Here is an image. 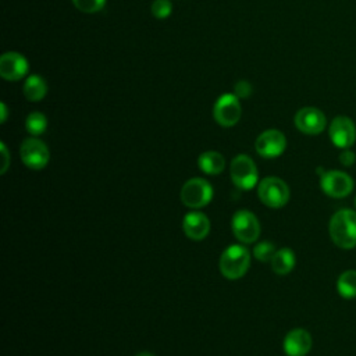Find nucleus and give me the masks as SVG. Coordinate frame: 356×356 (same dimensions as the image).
I'll use <instances>...</instances> for the list:
<instances>
[{
	"label": "nucleus",
	"instance_id": "8",
	"mask_svg": "<svg viewBox=\"0 0 356 356\" xmlns=\"http://www.w3.org/2000/svg\"><path fill=\"white\" fill-rule=\"evenodd\" d=\"M19 156L22 163L31 170H42L47 165L50 153L44 142L36 138H28L21 143Z\"/></svg>",
	"mask_w": 356,
	"mask_h": 356
},
{
	"label": "nucleus",
	"instance_id": "4",
	"mask_svg": "<svg viewBox=\"0 0 356 356\" xmlns=\"http://www.w3.org/2000/svg\"><path fill=\"white\" fill-rule=\"evenodd\" d=\"M213 199V188L203 178H191L181 188V200L189 209H202Z\"/></svg>",
	"mask_w": 356,
	"mask_h": 356
},
{
	"label": "nucleus",
	"instance_id": "11",
	"mask_svg": "<svg viewBox=\"0 0 356 356\" xmlns=\"http://www.w3.org/2000/svg\"><path fill=\"white\" fill-rule=\"evenodd\" d=\"M328 134L332 143L341 149H349L356 140V128L345 115H338L331 121Z\"/></svg>",
	"mask_w": 356,
	"mask_h": 356
},
{
	"label": "nucleus",
	"instance_id": "27",
	"mask_svg": "<svg viewBox=\"0 0 356 356\" xmlns=\"http://www.w3.org/2000/svg\"><path fill=\"white\" fill-rule=\"evenodd\" d=\"M0 110H1V122H4L6 118H7V107H6L4 103L0 104Z\"/></svg>",
	"mask_w": 356,
	"mask_h": 356
},
{
	"label": "nucleus",
	"instance_id": "15",
	"mask_svg": "<svg viewBox=\"0 0 356 356\" xmlns=\"http://www.w3.org/2000/svg\"><path fill=\"white\" fill-rule=\"evenodd\" d=\"M310 349L312 335L303 328H295L284 338V352L288 356H305Z\"/></svg>",
	"mask_w": 356,
	"mask_h": 356
},
{
	"label": "nucleus",
	"instance_id": "23",
	"mask_svg": "<svg viewBox=\"0 0 356 356\" xmlns=\"http://www.w3.org/2000/svg\"><path fill=\"white\" fill-rule=\"evenodd\" d=\"M172 11V4L170 0H154L152 3V14L156 18H167Z\"/></svg>",
	"mask_w": 356,
	"mask_h": 356
},
{
	"label": "nucleus",
	"instance_id": "5",
	"mask_svg": "<svg viewBox=\"0 0 356 356\" xmlns=\"http://www.w3.org/2000/svg\"><path fill=\"white\" fill-rule=\"evenodd\" d=\"M229 175L235 186L243 191L253 189L259 179L257 167L254 161L246 154H238L235 159H232L229 165Z\"/></svg>",
	"mask_w": 356,
	"mask_h": 356
},
{
	"label": "nucleus",
	"instance_id": "28",
	"mask_svg": "<svg viewBox=\"0 0 356 356\" xmlns=\"http://www.w3.org/2000/svg\"><path fill=\"white\" fill-rule=\"evenodd\" d=\"M135 356H153L150 352H139V353H136Z\"/></svg>",
	"mask_w": 356,
	"mask_h": 356
},
{
	"label": "nucleus",
	"instance_id": "25",
	"mask_svg": "<svg viewBox=\"0 0 356 356\" xmlns=\"http://www.w3.org/2000/svg\"><path fill=\"white\" fill-rule=\"evenodd\" d=\"M355 160H356V154H355L352 150H349V149H345V150L339 154V161H341L343 165H346V167L352 165V164L355 163Z\"/></svg>",
	"mask_w": 356,
	"mask_h": 356
},
{
	"label": "nucleus",
	"instance_id": "29",
	"mask_svg": "<svg viewBox=\"0 0 356 356\" xmlns=\"http://www.w3.org/2000/svg\"><path fill=\"white\" fill-rule=\"evenodd\" d=\"M355 204H356V199H355Z\"/></svg>",
	"mask_w": 356,
	"mask_h": 356
},
{
	"label": "nucleus",
	"instance_id": "18",
	"mask_svg": "<svg viewBox=\"0 0 356 356\" xmlns=\"http://www.w3.org/2000/svg\"><path fill=\"white\" fill-rule=\"evenodd\" d=\"M22 92H24V96L29 102H39L47 93V83H46V81L40 75L33 74V75H29L25 79Z\"/></svg>",
	"mask_w": 356,
	"mask_h": 356
},
{
	"label": "nucleus",
	"instance_id": "7",
	"mask_svg": "<svg viewBox=\"0 0 356 356\" xmlns=\"http://www.w3.org/2000/svg\"><path fill=\"white\" fill-rule=\"evenodd\" d=\"M242 114L239 97L232 93L221 95L213 108V115L221 127H234Z\"/></svg>",
	"mask_w": 356,
	"mask_h": 356
},
{
	"label": "nucleus",
	"instance_id": "13",
	"mask_svg": "<svg viewBox=\"0 0 356 356\" xmlns=\"http://www.w3.org/2000/svg\"><path fill=\"white\" fill-rule=\"evenodd\" d=\"M28 72L26 58L15 51H7L0 57V75L6 81H18Z\"/></svg>",
	"mask_w": 356,
	"mask_h": 356
},
{
	"label": "nucleus",
	"instance_id": "20",
	"mask_svg": "<svg viewBox=\"0 0 356 356\" xmlns=\"http://www.w3.org/2000/svg\"><path fill=\"white\" fill-rule=\"evenodd\" d=\"M25 128L33 136L42 135L46 131V128H47V118H46V115L39 113V111L31 113L26 117V120H25Z\"/></svg>",
	"mask_w": 356,
	"mask_h": 356
},
{
	"label": "nucleus",
	"instance_id": "9",
	"mask_svg": "<svg viewBox=\"0 0 356 356\" xmlns=\"http://www.w3.org/2000/svg\"><path fill=\"white\" fill-rule=\"evenodd\" d=\"M320 186L331 197H345L353 189V179L343 171L330 170L321 175Z\"/></svg>",
	"mask_w": 356,
	"mask_h": 356
},
{
	"label": "nucleus",
	"instance_id": "16",
	"mask_svg": "<svg viewBox=\"0 0 356 356\" xmlns=\"http://www.w3.org/2000/svg\"><path fill=\"white\" fill-rule=\"evenodd\" d=\"M197 165L204 174L217 175L224 170L225 160L221 153L214 152V150H207L199 156Z\"/></svg>",
	"mask_w": 356,
	"mask_h": 356
},
{
	"label": "nucleus",
	"instance_id": "24",
	"mask_svg": "<svg viewBox=\"0 0 356 356\" xmlns=\"http://www.w3.org/2000/svg\"><path fill=\"white\" fill-rule=\"evenodd\" d=\"M252 93V86L248 81H239L235 85V95L238 97H248Z\"/></svg>",
	"mask_w": 356,
	"mask_h": 356
},
{
	"label": "nucleus",
	"instance_id": "19",
	"mask_svg": "<svg viewBox=\"0 0 356 356\" xmlns=\"http://www.w3.org/2000/svg\"><path fill=\"white\" fill-rule=\"evenodd\" d=\"M337 291L345 299L356 296V270H346L338 277Z\"/></svg>",
	"mask_w": 356,
	"mask_h": 356
},
{
	"label": "nucleus",
	"instance_id": "10",
	"mask_svg": "<svg viewBox=\"0 0 356 356\" xmlns=\"http://www.w3.org/2000/svg\"><path fill=\"white\" fill-rule=\"evenodd\" d=\"M254 147L261 157L274 159L284 153L286 147V138L278 129H267L257 136Z\"/></svg>",
	"mask_w": 356,
	"mask_h": 356
},
{
	"label": "nucleus",
	"instance_id": "2",
	"mask_svg": "<svg viewBox=\"0 0 356 356\" xmlns=\"http://www.w3.org/2000/svg\"><path fill=\"white\" fill-rule=\"evenodd\" d=\"M250 266V253L242 245L228 246L220 256V273L228 280L243 277Z\"/></svg>",
	"mask_w": 356,
	"mask_h": 356
},
{
	"label": "nucleus",
	"instance_id": "1",
	"mask_svg": "<svg viewBox=\"0 0 356 356\" xmlns=\"http://www.w3.org/2000/svg\"><path fill=\"white\" fill-rule=\"evenodd\" d=\"M328 231L332 242L342 249L356 246V211L350 209L338 210L330 220Z\"/></svg>",
	"mask_w": 356,
	"mask_h": 356
},
{
	"label": "nucleus",
	"instance_id": "17",
	"mask_svg": "<svg viewBox=\"0 0 356 356\" xmlns=\"http://www.w3.org/2000/svg\"><path fill=\"white\" fill-rule=\"evenodd\" d=\"M295 253L289 248H281L275 252V254L271 259V268L278 275H286L289 274L295 267Z\"/></svg>",
	"mask_w": 356,
	"mask_h": 356
},
{
	"label": "nucleus",
	"instance_id": "14",
	"mask_svg": "<svg viewBox=\"0 0 356 356\" xmlns=\"http://www.w3.org/2000/svg\"><path fill=\"white\" fill-rule=\"evenodd\" d=\"M182 229L189 239L202 241L210 232V220L204 213L191 211L184 217Z\"/></svg>",
	"mask_w": 356,
	"mask_h": 356
},
{
	"label": "nucleus",
	"instance_id": "6",
	"mask_svg": "<svg viewBox=\"0 0 356 356\" xmlns=\"http://www.w3.org/2000/svg\"><path fill=\"white\" fill-rule=\"evenodd\" d=\"M232 234L242 243H252L260 235V222L249 210H238L231 220Z\"/></svg>",
	"mask_w": 356,
	"mask_h": 356
},
{
	"label": "nucleus",
	"instance_id": "26",
	"mask_svg": "<svg viewBox=\"0 0 356 356\" xmlns=\"http://www.w3.org/2000/svg\"><path fill=\"white\" fill-rule=\"evenodd\" d=\"M0 149H1V154H3V167H1V174H4L8 168L10 164V157H8V150L6 147L4 143H0Z\"/></svg>",
	"mask_w": 356,
	"mask_h": 356
},
{
	"label": "nucleus",
	"instance_id": "22",
	"mask_svg": "<svg viewBox=\"0 0 356 356\" xmlns=\"http://www.w3.org/2000/svg\"><path fill=\"white\" fill-rule=\"evenodd\" d=\"M74 6L86 14H93L103 10L106 0H72Z\"/></svg>",
	"mask_w": 356,
	"mask_h": 356
},
{
	"label": "nucleus",
	"instance_id": "3",
	"mask_svg": "<svg viewBox=\"0 0 356 356\" xmlns=\"http://www.w3.org/2000/svg\"><path fill=\"white\" fill-rule=\"evenodd\" d=\"M257 195L263 204L271 209L284 207L289 200V188L278 177H267L257 186Z\"/></svg>",
	"mask_w": 356,
	"mask_h": 356
},
{
	"label": "nucleus",
	"instance_id": "12",
	"mask_svg": "<svg viewBox=\"0 0 356 356\" xmlns=\"http://www.w3.org/2000/svg\"><path fill=\"white\" fill-rule=\"evenodd\" d=\"M295 125L306 135H317L324 131L327 120L321 110L316 107H303L295 114Z\"/></svg>",
	"mask_w": 356,
	"mask_h": 356
},
{
	"label": "nucleus",
	"instance_id": "21",
	"mask_svg": "<svg viewBox=\"0 0 356 356\" xmlns=\"http://www.w3.org/2000/svg\"><path fill=\"white\" fill-rule=\"evenodd\" d=\"M275 252H277V249H275L274 243H271V242H268V241L259 242V243L253 248V256H254L259 261H261V263H264V261H271V259H273V256L275 254Z\"/></svg>",
	"mask_w": 356,
	"mask_h": 356
}]
</instances>
